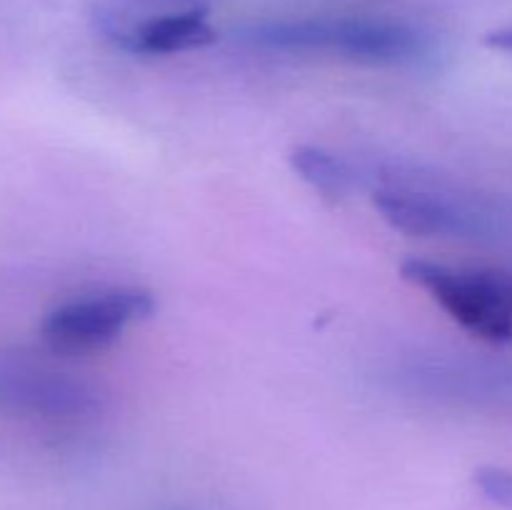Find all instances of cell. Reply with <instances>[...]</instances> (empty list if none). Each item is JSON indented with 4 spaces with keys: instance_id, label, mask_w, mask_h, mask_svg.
Here are the masks:
<instances>
[{
    "instance_id": "1",
    "label": "cell",
    "mask_w": 512,
    "mask_h": 510,
    "mask_svg": "<svg viewBox=\"0 0 512 510\" xmlns=\"http://www.w3.org/2000/svg\"><path fill=\"white\" fill-rule=\"evenodd\" d=\"M263 48L328 53L360 63H408L425 50V38L408 23L365 15H328L263 23L250 33Z\"/></svg>"
},
{
    "instance_id": "2",
    "label": "cell",
    "mask_w": 512,
    "mask_h": 510,
    "mask_svg": "<svg viewBox=\"0 0 512 510\" xmlns=\"http://www.w3.org/2000/svg\"><path fill=\"white\" fill-rule=\"evenodd\" d=\"M400 270L468 333L488 343H512V270L453 268L420 258L405 260Z\"/></svg>"
},
{
    "instance_id": "3",
    "label": "cell",
    "mask_w": 512,
    "mask_h": 510,
    "mask_svg": "<svg viewBox=\"0 0 512 510\" xmlns=\"http://www.w3.org/2000/svg\"><path fill=\"white\" fill-rule=\"evenodd\" d=\"M0 410L43 423H78L98 410V393L40 360L0 353Z\"/></svg>"
},
{
    "instance_id": "4",
    "label": "cell",
    "mask_w": 512,
    "mask_h": 510,
    "mask_svg": "<svg viewBox=\"0 0 512 510\" xmlns=\"http://www.w3.org/2000/svg\"><path fill=\"white\" fill-rule=\"evenodd\" d=\"M153 313L150 290L113 288L58 305L45 315L40 333L55 353H93L115 343L130 323Z\"/></svg>"
},
{
    "instance_id": "5",
    "label": "cell",
    "mask_w": 512,
    "mask_h": 510,
    "mask_svg": "<svg viewBox=\"0 0 512 510\" xmlns=\"http://www.w3.org/2000/svg\"><path fill=\"white\" fill-rule=\"evenodd\" d=\"M373 203L385 223L415 238H468L485 228L478 213L425 190L383 188Z\"/></svg>"
},
{
    "instance_id": "6",
    "label": "cell",
    "mask_w": 512,
    "mask_h": 510,
    "mask_svg": "<svg viewBox=\"0 0 512 510\" xmlns=\"http://www.w3.org/2000/svg\"><path fill=\"white\" fill-rule=\"evenodd\" d=\"M215 0H90L88 23L105 43L128 50L138 35L180 15H208Z\"/></svg>"
},
{
    "instance_id": "7",
    "label": "cell",
    "mask_w": 512,
    "mask_h": 510,
    "mask_svg": "<svg viewBox=\"0 0 512 510\" xmlns=\"http://www.w3.org/2000/svg\"><path fill=\"white\" fill-rule=\"evenodd\" d=\"M288 158L295 173L330 203H338L355 188V168L330 150L318 145H295Z\"/></svg>"
},
{
    "instance_id": "8",
    "label": "cell",
    "mask_w": 512,
    "mask_h": 510,
    "mask_svg": "<svg viewBox=\"0 0 512 510\" xmlns=\"http://www.w3.org/2000/svg\"><path fill=\"white\" fill-rule=\"evenodd\" d=\"M215 40V30L210 28L208 15H180V18L165 20L155 28L145 30L143 35L128 45L125 53L133 55H170L185 53V50L205 48Z\"/></svg>"
},
{
    "instance_id": "9",
    "label": "cell",
    "mask_w": 512,
    "mask_h": 510,
    "mask_svg": "<svg viewBox=\"0 0 512 510\" xmlns=\"http://www.w3.org/2000/svg\"><path fill=\"white\" fill-rule=\"evenodd\" d=\"M475 485L490 503L512 510V470L500 465H480L475 470Z\"/></svg>"
},
{
    "instance_id": "10",
    "label": "cell",
    "mask_w": 512,
    "mask_h": 510,
    "mask_svg": "<svg viewBox=\"0 0 512 510\" xmlns=\"http://www.w3.org/2000/svg\"><path fill=\"white\" fill-rule=\"evenodd\" d=\"M485 45L493 50H500V53L510 55L512 58V25H505V28L493 30V33L485 35Z\"/></svg>"
}]
</instances>
